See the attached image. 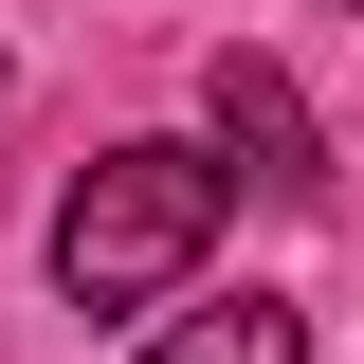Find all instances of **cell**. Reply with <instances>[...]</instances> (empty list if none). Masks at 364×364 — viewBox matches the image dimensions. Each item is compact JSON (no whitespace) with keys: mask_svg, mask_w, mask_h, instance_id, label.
Here are the masks:
<instances>
[{"mask_svg":"<svg viewBox=\"0 0 364 364\" xmlns=\"http://www.w3.org/2000/svg\"><path fill=\"white\" fill-rule=\"evenodd\" d=\"M200 255H219V164L200 146H109L55 200V291L73 310H164Z\"/></svg>","mask_w":364,"mask_h":364,"instance_id":"1","label":"cell"},{"mask_svg":"<svg viewBox=\"0 0 364 364\" xmlns=\"http://www.w3.org/2000/svg\"><path fill=\"white\" fill-rule=\"evenodd\" d=\"M146 364H310V328L273 310V291H237V310H182V328H164Z\"/></svg>","mask_w":364,"mask_h":364,"instance_id":"3","label":"cell"},{"mask_svg":"<svg viewBox=\"0 0 364 364\" xmlns=\"http://www.w3.org/2000/svg\"><path fill=\"white\" fill-rule=\"evenodd\" d=\"M200 91H219V146L273 182V200H328V146H310V109H291V73H273V55H219Z\"/></svg>","mask_w":364,"mask_h":364,"instance_id":"2","label":"cell"}]
</instances>
